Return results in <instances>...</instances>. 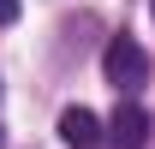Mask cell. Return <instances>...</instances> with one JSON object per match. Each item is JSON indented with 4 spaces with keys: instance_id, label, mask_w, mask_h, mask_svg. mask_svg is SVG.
I'll list each match as a JSON object with an SVG mask.
<instances>
[{
    "instance_id": "3957f363",
    "label": "cell",
    "mask_w": 155,
    "mask_h": 149,
    "mask_svg": "<svg viewBox=\"0 0 155 149\" xmlns=\"http://www.w3.org/2000/svg\"><path fill=\"white\" fill-rule=\"evenodd\" d=\"M101 131H107L114 149H143V137H149V113L137 108V101H119V113H114Z\"/></svg>"
},
{
    "instance_id": "277c9868",
    "label": "cell",
    "mask_w": 155,
    "mask_h": 149,
    "mask_svg": "<svg viewBox=\"0 0 155 149\" xmlns=\"http://www.w3.org/2000/svg\"><path fill=\"white\" fill-rule=\"evenodd\" d=\"M12 12H18V0H0V24H12Z\"/></svg>"
},
{
    "instance_id": "8992f818",
    "label": "cell",
    "mask_w": 155,
    "mask_h": 149,
    "mask_svg": "<svg viewBox=\"0 0 155 149\" xmlns=\"http://www.w3.org/2000/svg\"><path fill=\"white\" fill-rule=\"evenodd\" d=\"M149 12H155V0H149Z\"/></svg>"
},
{
    "instance_id": "5b68a950",
    "label": "cell",
    "mask_w": 155,
    "mask_h": 149,
    "mask_svg": "<svg viewBox=\"0 0 155 149\" xmlns=\"http://www.w3.org/2000/svg\"><path fill=\"white\" fill-rule=\"evenodd\" d=\"M0 149H6V131H0Z\"/></svg>"
},
{
    "instance_id": "6da1fadb",
    "label": "cell",
    "mask_w": 155,
    "mask_h": 149,
    "mask_svg": "<svg viewBox=\"0 0 155 149\" xmlns=\"http://www.w3.org/2000/svg\"><path fill=\"white\" fill-rule=\"evenodd\" d=\"M101 72H107V84L125 95V90H137V84L149 78V54H143L131 36H114V42H107V54H101Z\"/></svg>"
},
{
    "instance_id": "7a4b0ae2",
    "label": "cell",
    "mask_w": 155,
    "mask_h": 149,
    "mask_svg": "<svg viewBox=\"0 0 155 149\" xmlns=\"http://www.w3.org/2000/svg\"><path fill=\"white\" fill-rule=\"evenodd\" d=\"M60 143H66V149H101L107 131H101V119L90 108H66V113H60Z\"/></svg>"
}]
</instances>
